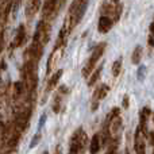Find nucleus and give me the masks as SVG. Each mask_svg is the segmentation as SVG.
<instances>
[{
	"label": "nucleus",
	"mask_w": 154,
	"mask_h": 154,
	"mask_svg": "<svg viewBox=\"0 0 154 154\" xmlns=\"http://www.w3.org/2000/svg\"><path fill=\"white\" fill-rule=\"evenodd\" d=\"M88 7V0H75L69 8V16H68L66 23L69 24V29H73L80 23L82 19L85 11Z\"/></svg>",
	"instance_id": "obj_1"
},
{
	"label": "nucleus",
	"mask_w": 154,
	"mask_h": 154,
	"mask_svg": "<svg viewBox=\"0 0 154 154\" xmlns=\"http://www.w3.org/2000/svg\"><path fill=\"white\" fill-rule=\"evenodd\" d=\"M104 50H106V43H104V42L99 43V45L95 48V50L92 51L91 57L88 58L87 64H85L84 68H82V76H84V77H89L91 73L95 70L96 64H97V61L100 60V57L103 56Z\"/></svg>",
	"instance_id": "obj_2"
},
{
	"label": "nucleus",
	"mask_w": 154,
	"mask_h": 154,
	"mask_svg": "<svg viewBox=\"0 0 154 154\" xmlns=\"http://www.w3.org/2000/svg\"><path fill=\"white\" fill-rule=\"evenodd\" d=\"M87 141L88 139H87L85 131L82 130V128H77L75 131V134H73V137H72V141H70V150L79 154L85 147Z\"/></svg>",
	"instance_id": "obj_3"
},
{
	"label": "nucleus",
	"mask_w": 154,
	"mask_h": 154,
	"mask_svg": "<svg viewBox=\"0 0 154 154\" xmlns=\"http://www.w3.org/2000/svg\"><path fill=\"white\" fill-rule=\"evenodd\" d=\"M49 26L45 23V22H39L37 26V31H35V35H34V42L39 43V45H45L49 39Z\"/></svg>",
	"instance_id": "obj_4"
},
{
	"label": "nucleus",
	"mask_w": 154,
	"mask_h": 154,
	"mask_svg": "<svg viewBox=\"0 0 154 154\" xmlns=\"http://www.w3.org/2000/svg\"><path fill=\"white\" fill-rule=\"evenodd\" d=\"M145 137L141 133L139 127L135 131V139H134V149H135V154H146V145H145Z\"/></svg>",
	"instance_id": "obj_5"
},
{
	"label": "nucleus",
	"mask_w": 154,
	"mask_h": 154,
	"mask_svg": "<svg viewBox=\"0 0 154 154\" xmlns=\"http://www.w3.org/2000/svg\"><path fill=\"white\" fill-rule=\"evenodd\" d=\"M58 5H60V0H46L45 7H43V14L45 16H51L56 15V12L58 11Z\"/></svg>",
	"instance_id": "obj_6"
},
{
	"label": "nucleus",
	"mask_w": 154,
	"mask_h": 154,
	"mask_svg": "<svg viewBox=\"0 0 154 154\" xmlns=\"http://www.w3.org/2000/svg\"><path fill=\"white\" fill-rule=\"evenodd\" d=\"M112 24H114L112 19L109 18V16H104L103 15L100 19H99L97 29H99V31H100L101 34H106V32H108L109 30L112 29Z\"/></svg>",
	"instance_id": "obj_7"
},
{
	"label": "nucleus",
	"mask_w": 154,
	"mask_h": 154,
	"mask_svg": "<svg viewBox=\"0 0 154 154\" xmlns=\"http://www.w3.org/2000/svg\"><path fill=\"white\" fill-rule=\"evenodd\" d=\"M150 114H152V111H150L149 107H145V108L141 111V123H139V130H141V133L143 134L145 137L149 135V131H147V128H146V122H147V118H149Z\"/></svg>",
	"instance_id": "obj_8"
},
{
	"label": "nucleus",
	"mask_w": 154,
	"mask_h": 154,
	"mask_svg": "<svg viewBox=\"0 0 154 154\" xmlns=\"http://www.w3.org/2000/svg\"><path fill=\"white\" fill-rule=\"evenodd\" d=\"M108 91H109V88L107 87V85H100V87L95 91V93H93V101L104 99L107 96V93H108Z\"/></svg>",
	"instance_id": "obj_9"
},
{
	"label": "nucleus",
	"mask_w": 154,
	"mask_h": 154,
	"mask_svg": "<svg viewBox=\"0 0 154 154\" xmlns=\"http://www.w3.org/2000/svg\"><path fill=\"white\" fill-rule=\"evenodd\" d=\"M100 146H101L100 135H99V134H95V135H93V138H92V141H91V147H89L91 153L96 154L99 150H100Z\"/></svg>",
	"instance_id": "obj_10"
},
{
	"label": "nucleus",
	"mask_w": 154,
	"mask_h": 154,
	"mask_svg": "<svg viewBox=\"0 0 154 154\" xmlns=\"http://www.w3.org/2000/svg\"><path fill=\"white\" fill-rule=\"evenodd\" d=\"M62 73H64V70H57L56 73H54L53 76H51V79L49 80V84H48V89L46 91H50V89H53L54 87L57 85V82H58V80L61 79V76H62Z\"/></svg>",
	"instance_id": "obj_11"
},
{
	"label": "nucleus",
	"mask_w": 154,
	"mask_h": 154,
	"mask_svg": "<svg viewBox=\"0 0 154 154\" xmlns=\"http://www.w3.org/2000/svg\"><path fill=\"white\" fill-rule=\"evenodd\" d=\"M142 56H143V49H142V46H137L133 51V56H131L133 64H139L142 60Z\"/></svg>",
	"instance_id": "obj_12"
},
{
	"label": "nucleus",
	"mask_w": 154,
	"mask_h": 154,
	"mask_svg": "<svg viewBox=\"0 0 154 154\" xmlns=\"http://www.w3.org/2000/svg\"><path fill=\"white\" fill-rule=\"evenodd\" d=\"M120 70H122V58H118L112 65V76L118 77L120 75Z\"/></svg>",
	"instance_id": "obj_13"
},
{
	"label": "nucleus",
	"mask_w": 154,
	"mask_h": 154,
	"mask_svg": "<svg viewBox=\"0 0 154 154\" xmlns=\"http://www.w3.org/2000/svg\"><path fill=\"white\" fill-rule=\"evenodd\" d=\"M101 69H103V66H99L97 69L95 70V73H93V75L91 76L89 82H88V85H89V87H93V85L96 84V81H97V80H99V77L101 76Z\"/></svg>",
	"instance_id": "obj_14"
},
{
	"label": "nucleus",
	"mask_w": 154,
	"mask_h": 154,
	"mask_svg": "<svg viewBox=\"0 0 154 154\" xmlns=\"http://www.w3.org/2000/svg\"><path fill=\"white\" fill-rule=\"evenodd\" d=\"M146 66L145 65H141V66L138 68V72H137V79H138L139 82H143L145 79H146Z\"/></svg>",
	"instance_id": "obj_15"
},
{
	"label": "nucleus",
	"mask_w": 154,
	"mask_h": 154,
	"mask_svg": "<svg viewBox=\"0 0 154 154\" xmlns=\"http://www.w3.org/2000/svg\"><path fill=\"white\" fill-rule=\"evenodd\" d=\"M23 41H24V27L20 26V27H19V30H18V34H16V42H15V45L16 46H20L22 43H23Z\"/></svg>",
	"instance_id": "obj_16"
},
{
	"label": "nucleus",
	"mask_w": 154,
	"mask_h": 154,
	"mask_svg": "<svg viewBox=\"0 0 154 154\" xmlns=\"http://www.w3.org/2000/svg\"><path fill=\"white\" fill-rule=\"evenodd\" d=\"M39 141H41V133H39V131H38V133L35 134L34 137H32L31 142H30V149H32V147H35V145H37Z\"/></svg>",
	"instance_id": "obj_17"
},
{
	"label": "nucleus",
	"mask_w": 154,
	"mask_h": 154,
	"mask_svg": "<svg viewBox=\"0 0 154 154\" xmlns=\"http://www.w3.org/2000/svg\"><path fill=\"white\" fill-rule=\"evenodd\" d=\"M39 8V0H32V4H31V14H35Z\"/></svg>",
	"instance_id": "obj_18"
},
{
	"label": "nucleus",
	"mask_w": 154,
	"mask_h": 154,
	"mask_svg": "<svg viewBox=\"0 0 154 154\" xmlns=\"http://www.w3.org/2000/svg\"><path fill=\"white\" fill-rule=\"evenodd\" d=\"M45 122H46V115L43 114L42 116H41V119H39V123H38V128H39V130L43 127V125H45Z\"/></svg>",
	"instance_id": "obj_19"
},
{
	"label": "nucleus",
	"mask_w": 154,
	"mask_h": 154,
	"mask_svg": "<svg viewBox=\"0 0 154 154\" xmlns=\"http://www.w3.org/2000/svg\"><path fill=\"white\" fill-rule=\"evenodd\" d=\"M123 107H125V108H127V107H128V97H127V96H125V97H123Z\"/></svg>",
	"instance_id": "obj_20"
},
{
	"label": "nucleus",
	"mask_w": 154,
	"mask_h": 154,
	"mask_svg": "<svg viewBox=\"0 0 154 154\" xmlns=\"http://www.w3.org/2000/svg\"><path fill=\"white\" fill-rule=\"evenodd\" d=\"M150 37L154 38V22L150 24Z\"/></svg>",
	"instance_id": "obj_21"
},
{
	"label": "nucleus",
	"mask_w": 154,
	"mask_h": 154,
	"mask_svg": "<svg viewBox=\"0 0 154 154\" xmlns=\"http://www.w3.org/2000/svg\"><path fill=\"white\" fill-rule=\"evenodd\" d=\"M106 154H116V152H115V147L111 146V147H109V150H108V152H107Z\"/></svg>",
	"instance_id": "obj_22"
},
{
	"label": "nucleus",
	"mask_w": 154,
	"mask_h": 154,
	"mask_svg": "<svg viewBox=\"0 0 154 154\" xmlns=\"http://www.w3.org/2000/svg\"><path fill=\"white\" fill-rule=\"evenodd\" d=\"M69 154H77L76 152H72V150H70V152H69Z\"/></svg>",
	"instance_id": "obj_23"
},
{
	"label": "nucleus",
	"mask_w": 154,
	"mask_h": 154,
	"mask_svg": "<svg viewBox=\"0 0 154 154\" xmlns=\"http://www.w3.org/2000/svg\"><path fill=\"white\" fill-rule=\"evenodd\" d=\"M152 116H153V123H154V112H153V115H152Z\"/></svg>",
	"instance_id": "obj_24"
},
{
	"label": "nucleus",
	"mask_w": 154,
	"mask_h": 154,
	"mask_svg": "<svg viewBox=\"0 0 154 154\" xmlns=\"http://www.w3.org/2000/svg\"><path fill=\"white\" fill-rule=\"evenodd\" d=\"M125 154H130V153H128V150H126V153Z\"/></svg>",
	"instance_id": "obj_25"
},
{
	"label": "nucleus",
	"mask_w": 154,
	"mask_h": 154,
	"mask_svg": "<svg viewBox=\"0 0 154 154\" xmlns=\"http://www.w3.org/2000/svg\"><path fill=\"white\" fill-rule=\"evenodd\" d=\"M56 154H60V150H57V152H56Z\"/></svg>",
	"instance_id": "obj_26"
},
{
	"label": "nucleus",
	"mask_w": 154,
	"mask_h": 154,
	"mask_svg": "<svg viewBox=\"0 0 154 154\" xmlns=\"http://www.w3.org/2000/svg\"><path fill=\"white\" fill-rule=\"evenodd\" d=\"M153 154H154V153H153Z\"/></svg>",
	"instance_id": "obj_27"
}]
</instances>
